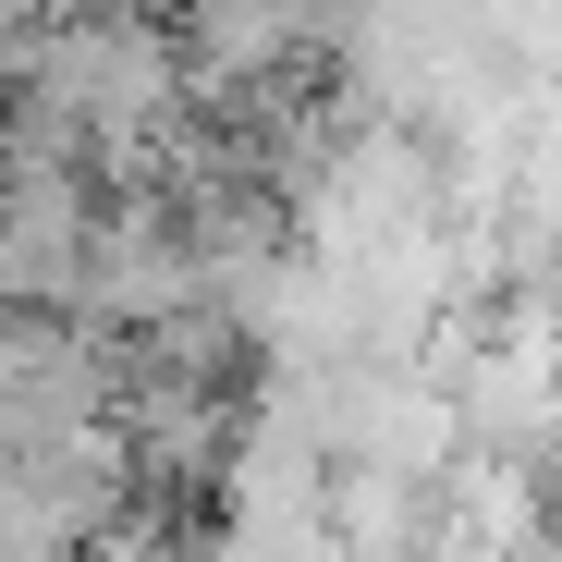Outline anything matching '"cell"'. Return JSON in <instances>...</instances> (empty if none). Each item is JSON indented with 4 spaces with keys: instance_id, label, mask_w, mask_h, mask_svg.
<instances>
[{
    "instance_id": "3",
    "label": "cell",
    "mask_w": 562,
    "mask_h": 562,
    "mask_svg": "<svg viewBox=\"0 0 562 562\" xmlns=\"http://www.w3.org/2000/svg\"><path fill=\"white\" fill-rule=\"evenodd\" d=\"M428 526H440V514H428L416 477H380V464H342V477H330V538H342V562H416Z\"/></svg>"
},
{
    "instance_id": "1",
    "label": "cell",
    "mask_w": 562,
    "mask_h": 562,
    "mask_svg": "<svg viewBox=\"0 0 562 562\" xmlns=\"http://www.w3.org/2000/svg\"><path fill=\"white\" fill-rule=\"evenodd\" d=\"M123 404V355L86 342L74 318H0V452H61V440H99Z\"/></svg>"
},
{
    "instance_id": "2",
    "label": "cell",
    "mask_w": 562,
    "mask_h": 562,
    "mask_svg": "<svg viewBox=\"0 0 562 562\" xmlns=\"http://www.w3.org/2000/svg\"><path fill=\"white\" fill-rule=\"evenodd\" d=\"M342 13L330 0H171V49H183V86L196 99H257L281 86Z\"/></svg>"
},
{
    "instance_id": "4",
    "label": "cell",
    "mask_w": 562,
    "mask_h": 562,
    "mask_svg": "<svg viewBox=\"0 0 562 562\" xmlns=\"http://www.w3.org/2000/svg\"><path fill=\"white\" fill-rule=\"evenodd\" d=\"M37 13H49V0H0V37H25V25H37Z\"/></svg>"
}]
</instances>
